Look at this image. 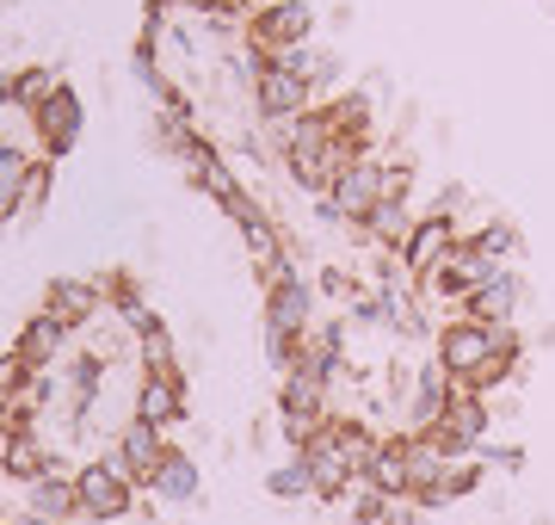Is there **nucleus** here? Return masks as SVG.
Here are the masks:
<instances>
[{"mask_svg":"<svg viewBox=\"0 0 555 525\" xmlns=\"http://www.w3.org/2000/svg\"><path fill=\"white\" fill-rule=\"evenodd\" d=\"M315 328V291H309V279H302L297 266L284 260L266 279V359L278 364V371H291V359H297V341Z\"/></svg>","mask_w":555,"mask_h":525,"instance_id":"nucleus-1","label":"nucleus"},{"mask_svg":"<svg viewBox=\"0 0 555 525\" xmlns=\"http://www.w3.org/2000/svg\"><path fill=\"white\" fill-rule=\"evenodd\" d=\"M75 495H80V520H93V525H112V520L137 513V483L124 470H112L105 458L75 470Z\"/></svg>","mask_w":555,"mask_h":525,"instance_id":"nucleus-2","label":"nucleus"},{"mask_svg":"<svg viewBox=\"0 0 555 525\" xmlns=\"http://www.w3.org/2000/svg\"><path fill=\"white\" fill-rule=\"evenodd\" d=\"M222 210H229V222L241 229V242H247V260H254V272H259V279H272L278 266L291 260V247H284V229L266 217V204H259L247 185H241L235 199L222 204Z\"/></svg>","mask_w":555,"mask_h":525,"instance_id":"nucleus-3","label":"nucleus"},{"mask_svg":"<svg viewBox=\"0 0 555 525\" xmlns=\"http://www.w3.org/2000/svg\"><path fill=\"white\" fill-rule=\"evenodd\" d=\"M309 38H315V13H309V0H272L266 13L247 20V43L266 50L272 62L291 56V50H302Z\"/></svg>","mask_w":555,"mask_h":525,"instance_id":"nucleus-4","label":"nucleus"},{"mask_svg":"<svg viewBox=\"0 0 555 525\" xmlns=\"http://www.w3.org/2000/svg\"><path fill=\"white\" fill-rule=\"evenodd\" d=\"M433 359L456 377V389H476V377L494 364V353H488V328L463 322V316L444 322V328H438V353H433Z\"/></svg>","mask_w":555,"mask_h":525,"instance_id":"nucleus-5","label":"nucleus"},{"mask_svg":"<svg viewBox=\"0 0 555 525\" xmlns=\"http://www.w3.org/2000/svg\"><path fill=\"white\" fill-rule=\"evenodd\" d=\"M254 105H259V118L266 124H291V118H302V112L315 105V87L302 81L297 68L266 62V68L254 75Z\"/></svg>","mask_w":555,"mask_h":525,"instance_id":"nucleus-6","label":"nucleus"},{"mask_svg":"<svg viewBox=\"0 0 555 525\" xmlns=\"http://www.w3.org/2000/svg\"><path fill=\"white\" fill-rule=\"evenodd\" d=\"M192 414V389H185V371H142L137 377V421H149V426H179Z\"/></svg>","mask_w":555,"mask_h":525,"instance_id":"nucleus-7","label":"nucleus"},{"mask_svg":"<svg viewBox=\"0 0 555 525\" xmlns=\"http://www.w3.org/2000/svg\"><path fill=\"white\" fill-rule=\"evenodd\" d=\"M31 124H38V142H43V155H68L80 142V130H87V105H80V93L68 81L50 93V100L31 112Z\"/></svg>","mask_w":555,"mask_h":525,"instance_id":"nucleus-8","label":"nucleus"},{"mask_svg":"<svg viewBox=\"0 0 555 525\" xmlns=\"http://www.w3.org/2000/svg\"><path fill=\"white\" fill-rule=\"evenodd\" d=\"M463 242V229H456V217H444V210H426V217L414 222V235H408V247H401V266H408V279L426 284V272H433L451 247Z\"/></svg>","mask_w":555,"mask_h":525,"instance_id":"nucleus-9","label":"nucleus"},{"mask_svg":"<svg viewBox=\"0 0 555 525\" xmlns=\"http://www.w3.org/2000/svg\"><path fill=\"white\" fill-rule=\"evenodd\" d=\"M518 304H525V279H518L513 266H494V272H488L469 297H463V322H481V328L513 322Z\"/></svg>","mask_w":555,"mask_h":525,"instance_id":"nucleus-10","label":"nucleus"},{"mask_svg":"<svg viewBox=\"0 0 555 525\" xmlns=\"http://www.w3.org/2000/svg\"><path fill=\"white\" fill-rule=\"evenodd\" d=\"M327 199H334V210L346 222H358V229H364V222H371V210L383 204V155H364L358 167H346Z\"/></svg>","mask_w":555,"mask_h":525,"instance_id":"nucleus-11","label":"nucleus"},{"mask_svg":"<svg viewBox=\"0 0 555 525\" xmlns=\"http://www.w3.org/2000/svg\"><path fill=\"white\" fill-rule=\"evenodd\" d=\"M160 458H167V433H160V426H149V421H137V414H130V426L118 433V445L105 451V464L124 470L130 483H149Z\"/></svg>","mask_w":555,"mask_h":525,"instance_id":"nucleus-12","label":"nucleus"},{"mask_svg":"<svg viewBox=\"0 0 555 525\" xmlns=\"http://www.w3.org/2000/svg\"><path fill=\"white\" fill-rule=\"evenodd\" d=\"M291 371H302V377H321V384L346 377V322H315V328H309V334L297 341V359H291Z\"/></svg>","mask_w":555,"mask_h":525,"instance_id":"nucleus-13","label":"nucleus"},{"mask_svg":"<svg viewBox=\"0 0 555 525\" xmlns=\"http://www.w3.org/2000/svg\"><path fill=\"white\" fill-rule=\"evenodd\" d=\"M25 507H31L38 520H50V525H68V520H80L75 470H68V464H56V458H50V470H43L38 483H25Z\"/></svg>","mask_w":555,"mask_h":525,"instance_id":"nucleus-14","label":"nucleus"},{"mask_svg":"<svg viewBox=\"0 0 555 525\" xmlns=\"http://www.w3.org/2000/svg\"><path fill=\"white\" fill-rule=\"evenodd\" d=\"M451 396H456V377L438 359H426L414 371V389H408V426H414V433L438 426L444 421V408H451Z\"/></svg>","mask_w":555,"mask_h":525,"instance_id":"nucleus-15","label":"nucleus"},{"mask_svg":"<svg viewBox=\"0 0 555 525\" xmlns=\"http://www.w3.org/2000/svg\"><path fill=\"white\" fill-rule=\"evenodd\" d=\"M43 470H50V445H43V426H7L0 433V476H13V483H38Z\"/></svg>","mask_w":555,"mask_h":525,"instance_id":"nucleus-16","label":"nucleus"},{"mask_svg":"<svg viewBox=\"0 0 555 525\" xmlns=\"http://www.w3.org/2000/svg\"><path fill=\"white\" fill-rule=\"evenodd\" d=\"M488 272H494V266H481V260H476V247L456 242L451 254H444V260L426 272V284H420V291H433V297H451V304H463V297H469V291H476Z\"/></svg>","mask_w":555,"mask_h":525,"instance_id":"nucleus-17","label":"nucleus"},{"mask_svg":"<svg viewBox=\"0 0 555 525\" xmlns=\"http://www.w3.org/2000/svg\"><path fill=\"white\" fill-rule=\"evenodd\" d=\"M179 167H185V174H192V185H198L204 199H217V204H229L241 192V180H235V167L222 162L217 149H210V142H185V149H179Z\"/></svg>","mask_w":555,"mask_h":525,"instance_id":"nucleus-18","label":"nucleus"},{"mask_svg":"<svg viewBox=\"0 0 555 525\" xmlns=\"http://www.w3.org/2000/svg\"><path fill=\"white\" fill-rule=\"evenodd\" d=\"M142 488H155L167 507H192L204 495V470H198V458H192V451H173V445H167V458L155 464V476H149Z\"/></svg>","mask_w":555,"mask_h":525,"instance_id":"nucleus-19","label":"nucleus"},{"mask_svg":"<svg viewBox=\"0 0 555 525\" xmlns=\"http://www.w3.org/2000/svg\"><path fill=\"white\" fill-rule=\"evenodd\" d=\"M68 334H75V328L62 322V316L38 309V316H31V322L20 328V341H13V353H20V359L31 364V371H50V359H56L62 346H68Z\"/></svg>","mask_w":555,"mask_h":525,"instance_id":"nucleus-20","label":"nucleus"},{"mask_svg":"<svg viewBox=\"0 0 555 525\" xmlns=\"http://www.w3.org/2000/svg\"><path fill=\"white\" fill-rule=\"evenodd\" d=\"M100 304H105L100 279H56V284H50V297H43V309L62 316L68 328H87L93 316H100Z\"/></svg>","mask_w":555,"mask_h":525,"instance_id":"nucleus-21","label":"nucleus"},{"mask_svg":"<svg viewBox=\"0 0 555 525\" xmlns=\"http://www.w3.org/2000/svg\"><path fill=\"white\" fill-rule=\"evenodd\" d=\"M364 488H377V495H389V501H401V495H414V464H408V433H401V439H383V451L371 458V470H364Z\"/></svg>","mask_w":555,"mask_h":525,"instance_id":"nucleus-22","label":"nucleus"},{"mask_svg":"<svg viewBox=\"0 0 555 525\" xmlns=\"http://www.w3.org/2000/svg\"><path fill=\"white\" fill-rule=\"evenodd\" d=\"M438 426H451L469 451H481V445H488V426H494V408H488V396H476V389H456Z\"/></svg>","mask_w":555,"mask_h":525,"instance_id":"nucleus-23","label":"nucleus"},{"mask_svg":"<svg viewBox=\"0 0 555 525\" xmlns=\"http://www.w3.org/2000/svg\"><path fill=\"white\" fill-rule=\"evenodd\" d=\"M414 204L408 199H383L377 210H371V222H364V235H371V247L377 254H401L408 247V235H414Z\"/></svg>","mask_w":555,"mask_h":525,"instance_id":"nucleus-24","label":"nucleus"},{"mask_svg":"<svg viewBox=\"0 0 555 525\" xmlns=\"http://www.w3.org/2000/svg\"><path fill=\"white\" fill-rule=\"evenodd\" d=\"M31 155L25 149H13V142H0V222L13 217V210H25V185H31Z\"/></svg>","mask_w":555,"mask_h":525,"instance_id":"nucleus-25","label":"nucleus"},{"mask_svg":"<svg viewBox=\"0 0 555 525\" xmlns=\"http://www.w3.org/2000/svg\"><path fill=\"white\" fill-rule=\"evenodd\" d=\"M463 242L476 247V260H481V266H513L518 229H513L506 217H494V222H481V229H463Z\"/></svg>","mask_w":555,"mask_h":525,"instance_id":"nucleus-26","label":"nucleus"},{"mask_svg":"<svg viewBox=\"0 0 555 525\" xmlns=\"http://www.w3.org/2000/svg\"><path fill=\"white\" fill-rule=\"evenodd\" d=\"M334 445H339V458H346V470H352V483H364L371 458L383 451V439L364 421H334Z\"/></svg>","mask_w":555,"mask_h":525,"instance_id":"nucleus-27","label":"nucleus"},{"mask_svg":"<svg viewBox=\"0 0 555 525\" xmlns=\"http://www.w3.org/2000/svg\"><path fill=\"white\" fill-rule=\"evenodd\" d=\"M266 495H272V501H309V495H315V470H309V458L291 451L284 464L266 470Z\"/></svg>","mask_w":555,"mask_h":525,"instance_id":"nucleus-28","label":"nucleus"},{"mask_svg":"<svg viewBox=\"0 0 555 525\" xmlns=\"http://www.w3.org/2000/svg\"><path fill=\"white\" fill-rule=\"evenodd\" d=\"M321 112H327V130H334V137L371 142V100H364V93H339V100H321Z\"/></svg>","mask_w":555,"mask_h":525,"instance_id":"nucleus-29","label":"nucleus"},{"mask_svg":"<svg viewBox=\"0 0 555 525\" xmlns=\"http://www.w3.org/2000/svg\"><path fill=\"white\" fill-rule=\"evenodd\" d=\"M155 130H160V142H167L173 155L185 149V142H198V118H192V105H185V100H167V105H160V112H155Z\"/></svg>","mask_w":555,"mask_h":525,"instance_id":"nucleus-30","label":"nucleus"},{"mask_svg":"<svg viewBox=\"0 0 555 525\" xmlns=\"http://www.w3.org/2000/svg\"><path fill=\"white\" fill-rule=\"evenodd\" d=\"M137 359H142V371H173V364H179L173 328L160 322V328H149V334H137Z\"/></svg>","mask_w":555,"mask_h":525,"instance_id":"nucleus-31","label":"nucleus"},{"mask_svg":"<svg viewBox=\"0 0 555 525\" xmlns=\"http://www.w3.org/2000/svg\"><path fill=\"white\" fill-rule=\"evenodd\" d=\"M56 75H50V68H25V75H13V105H25V112H38L43 100H50V93H56Z\"/></svg>","mask_w":555,"mask_h":525,"instance_id":"nucleus-32","label":"nucleus"},{"mask_svg":"<svg viewBox=\"0 0 555 525\" xmlns=\"http://www.w3.org/2000/svg\"><path fill=\"white\" fill-rule=\"evenodd\" d=\"M488 353H494L500 364H525V341H518L513 322H494L488 328Z\"/></svg>","mask_w":555,"mask_h":525,"instance_id":"nucleus-33","label":"nucleus"},{"mask_svg":"<svg viewBox=\"0 0 555 525\" xmlns=\"http://www.w3.org/2000/svg\"><path fill=\"white\" fill-rule=\"evenodd\" d=\"M476 458H481L488 470H506V476H518V470H525V445H481Z\"/></svg>","mask_w":555,"mask_h":525,"instance_id":"nucleus-34","label":"nucleus"},{"mask_svg":"<svg viewBox=\"0 0 555 525\" xmlns=\"http://www.w3.org/2000/svg\"><path fill=\"white\" fill-rule=\"evenodd\" d=\"M25 377H31V364H25L20 353H0V402H7V396H13Z\"/></svg>","mask_w":555,"mask_h":525,"instance_id":"nucleus-35","label":"nucleus"},{"mask_svg":"<svg viewBox=\"0 0 555 525\" xmlns=\"http://www.w3.org/2000/svg\"><path fill=\"white\" fill-rule=\"evenodd\" d=\"M50 180H56V167H50V162L31 167V185H25V210H43V204H50Z\"/></svg>","mask_w":555,"mask_h":525,"instance_id":"nucleus-36","label":"nucleus"},{"mask_svg":"<svg viewBox=\"0 0 555 525\" xmlns=\"http://www.w3.org/2000/svg\"><path fill=\"white\" fill-rule=\"evenodd\" d=\"M321 291H327V297H352V272L327 266V272H321Z\"/></svg>","mask_w":555,"mask_h":525,"instance_id":"nucleus-37","label":"nucleus"},{"mask_svg":"<svg viewBox=\"0 0 555 525\" xmlns=\"http://www.w3.org/2000/svg\"><path fill=\"white\" fill-rule=\"evenodd\" d=\"M167 7H192V13H241V0H167Z\"/></svg>","mask_w":555,"mask_h":525,"instance_id":"nucleus-38","label":"nucleus"}]
</instances>
